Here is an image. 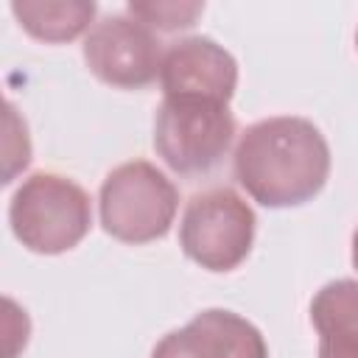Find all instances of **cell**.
Segmentation results:
<instances>
[{
	"label": "cell",
	"mask_w": 358,
	"mask_h": 358,
	"mask_svg": "<svg viewBox=\"0 0 358 358\" xmlns=\"http://www.w3.org/2000/svg\"><path fill=\"white\" fill-rule=\"evenodd\" d=\"M159 81L165 95L229 103L238 87V62L210 36H185L165 50Z\"/></svg>",
	"instance_id": "8"
},
{
	"label": "cell",
	"mask_w": 358,
	"mask_h": 358,
	"mask_svg": "<svg viewBox=\"0 0 358 358\" xmlns=\"http://www.w3.org/2000/svg\"><path fill=\"white\" fill-rule=\"evenodd\" d=\"M232 137L235 117L224 101L165 95L154 117V151L182 176L215 168Z\"/></svg>",
	"instance_id": "4"
},
{
	"label": "cell",
	"mask_w": 358,
	"mask_h": 358,
	"mask_svg": "<svg viewBox=\"0 0 358 358\" xmlns=\"http://www.w3.org/2000/svg\"><path fill=\"white\" fill-rule=\"evenodd\" d=\"M355 45H358V34H355Z\"/></svg>",
	"instance_id": "13"
},
{
	"label": "cell",
	"mask_w": 358,
	"mask_h": 358,
	"mask_svg": "<svg viewBox=\"0 0 358 358\" xmlns=\"http://www.w3.org/2000/svg\"><path fill=\"white\" fill-rule=\"evenodd\" d=\"M319 358H358V280H333L310 302Z\"/></svg>",
	"instance_id": "9"
},
{
	"label": "cell",
	"mask_w": 358,
	"mask_h": 358,
	"mask_svg": "<svg viewBox=\"0 0 358 358\" xmlns=\"http://www.w3.org/2000/svg\"><path fill=\"white\" fill-rule=\"evenodd\" d=\"M14 238L36 255H62L84 241L92 224V204L81 185L62 173H31L8 204Z\"/></svg>",
	"instance_id": "2"
},
{
	"label": "cell",
	"mask_w": 358,
	"mask_h": 358,
	"mask_svg": "<svg viewBox=\"0 0 358 358\" xmlns=\"http://www.w3.org/2000/svg\"><path fill=\"white\" fill-rule=\"evenodd\" d=\"M101 224L123 243H148L168 235L179 190L151 162L131 159L106 173L101 185Z\"/></svg>",
	"instance_id": "3"
},
{
	"label": "cell",
	"mask_w": 358,
	"mask_h": 358,
	"mask_svg": "<svg viewBox=\"0 0 358 358\" xmlns=\"http://www.w3.org/2000/svg\"><path fill=\"white\" fill-rule=\"evenodd\" d=\"M255 224V210L232 187H213L187 201L179 243L201 268L232 271L252 252Z\"/></svg>",
	"instance_id": "5"
},
{
	"label": "cell",
	"mask_w": 358,
	"mask_h": 358,
	"mask_svg": "<svg viewBox=\"0 0 358 358\" xmlns=\"http://www.w3.org/2000/svg\"><path fill=\"white\" fill-rule=\"evenodd\" d=\"M151 358H268L263 333L243 316L210 308L159 338Z\"/></svg>",
	"instance_id": "7"
},
{
	"label": "cell",
	"mask_w": 358,
	"mask_h": 358,
	"mask_svg": "<svg viewBox=\"0 0 358 358\" xmlns=\"http://www.w3.org/2000/svg\"><path fill=\"white\" fill-rule=\"evenodd\" d=\"M330 176L324 134L296 115L252 123L235 145V179L263 207H299Z\"/></svg>",
	"instance_id": "1"
},
{
	"label": "cell",
	"mask_w": 358,
	"mask_h": 358,
	"mask_svg": "<svg viewBox=\"0 0 358 358\" xmlns=\"http://www.w3.org/2000/svg\"><path fill=\"white\" fill-rule=\"evenodd\" d=\"M20 25L42 42H70L90 28L95 17L92 0H14Z\"/></svg>",
	"instance_id": "10"
},
{
	"label": "cell",
	"mask_w": 358,
	"mask_h": 358,
	"mask_svg": "<svg viewBox=\"0 0 358 358\" xmlns=\"http://www.w3.org/2000/svg\"><path fill=\"white\" fill-rule=\"evenodd\" d=\"M352 266H355V271H358V229H355V235H352Z\"/></svg>",
	"instance_id": "12"
},
{
	"label": "cell",
	"mask_w": 358,
	"mask_h": 358,
	"mask_svg": "<svg viewBox=\"0 0 358 358\" xmlns=\"http://www.w3.org/2000/svg\"><path fill=\"white\" fill-rule=\"evenodd\" d=\"M87 67L109 87L143 90L162 67L159 39L140 20L112 14L92 25L84 39Z\"/></svg>",
	"instance_id": "6"
},
{
	"label": "cell",
	"mask_w": 358,
	"mask_h": 358,
	"mask_svg": "<svg viewBox=\"0 0 358 358\" xmlns=\"http://www.w3.org/2000/svg\"><path fill=\"white\" fill-rule=\"evenodd\" d=\"M201 11H204V3H185V0H151V3L131 0L129 3V14L134 20L159 31L190 28Z\"/></svg>",
	"instance_id": "11"
}]
</instances>
